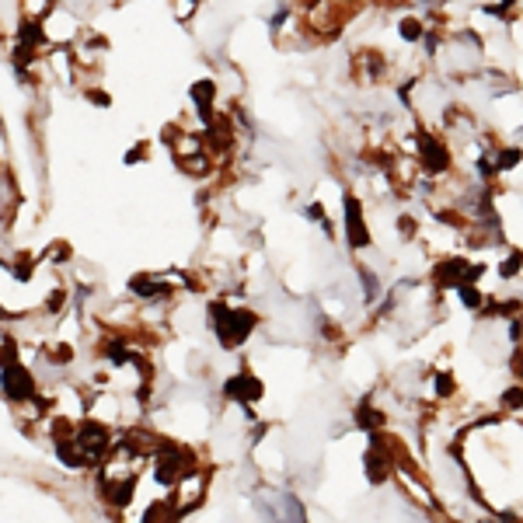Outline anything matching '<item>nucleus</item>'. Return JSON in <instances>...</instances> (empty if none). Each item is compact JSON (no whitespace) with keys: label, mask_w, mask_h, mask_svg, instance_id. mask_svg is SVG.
I'll return each mask as SVG.
<instances>
[{"label":"nucleus","mask_w":523,"mask_h":523,"mask_svg":"<svg viewBox=\"0 0 523 523\" xmlns=\"http://www.w3.org/2000/svg\"><path fill=\"white\" fill-rule=\"evenodd\" d=\"M251 324H255L251 314H223V321H220V338H223V345L234 349V345L251 331Z\"/></svg>","instance_id":"obj_1"},{"label":"nucleus","mask_w":523,"mask_h":523,"mask_svg":"<svg viewBox=\"0 0 523 523\" xmlns=\"http://www.w3.org/2000/svg\"><path fill=\"white\" fill-rule=\"evenodd\" d=\"M506 405H509V408H520V405H523V394H520V391H509V394H506Z\"/></svg>","instance_id":"obj_3"},{"label":"nucleus","mask_w":523,"mask_h":523,"mask_svg":"<svg viewBox=\"0 0 523 523\" xmlns=\"http://www.w3.org/2000/svg\"><path fill=\"white\" fill-rule=\"evenodd\" d=\"M4 391H8L11 401H21V398H28V391H32V377L21 374V370H8V374H4Z\"/></svg>","instance_id":"obj_2"}]
</instances>
